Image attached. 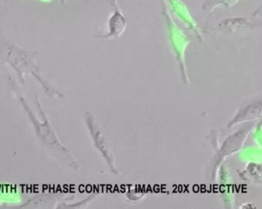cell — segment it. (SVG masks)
Wrapping results in <instances>:
<instances>
[{"instance_id": "cell-1", "label": "cell", "mask_w": 262, "mask_h": 209, "mask_svg": "<svg viewBox=\"0 0 262 209\" xmlns=\"http://www.w3.org/2000/svg\"><path fill=\"white\" fill-rule=\"evenodd\" d=\"M252 128H253V124H247L243 128L239 129L231 134L224 141L219 154V159L217 161L218 165H221L226 158L235 154L243 149Z\"/></svg>"}, {"instance_id": "cell-2", "label": "cell", "mask_w": 262, "mask_h": 209, "mask_svg": "<svg viewBox=\"0 0 262 209\" xmlns=\"http://www.w3.org/2000/svg\"><path fill=\"white\" fill-rule=\"evenodd\" d=\"M87 124L97 148L101 152V154L103 155L104 159L108 164L109 167L112 169V171L114 173H117V172H118V170L117 169L116 165H115L113 153H112V150L109 147L107 140L102 134L101 130H100L99 125L97 124L95 118L91 117L89 114V116L87 117Z\"/></svg>"}, {"instance_id": "cell-3", "label": "cell", "mask_w": 262, "mask_h": 209, "mask_svg": "<svg viewBox=\"0 0 262 209\" xmlns=\"http://www.w3.org/2000/svg\"><path fill=\"white\" fill-rule=\"evenodd\" d=\"M262 118V97L242 107L229 121L228 128L232 129L245 123L253 122Z\"/></svg>"}, {"instance_id": "cell-4", "label": "cell", "mask_w": 262, "mask_h": 209, "mask_svg": "<svg viewBox=\"0 0 262 209\" xmlns=\"http://www.w3.org/2000/svg\"><path fill=\"white\" fill-rule=\"evenodd\" d=\"M255 208V205H252V204L251 203H246L244 204V205H243V206H241V208Z\"/></svg>"}]
</instances>
